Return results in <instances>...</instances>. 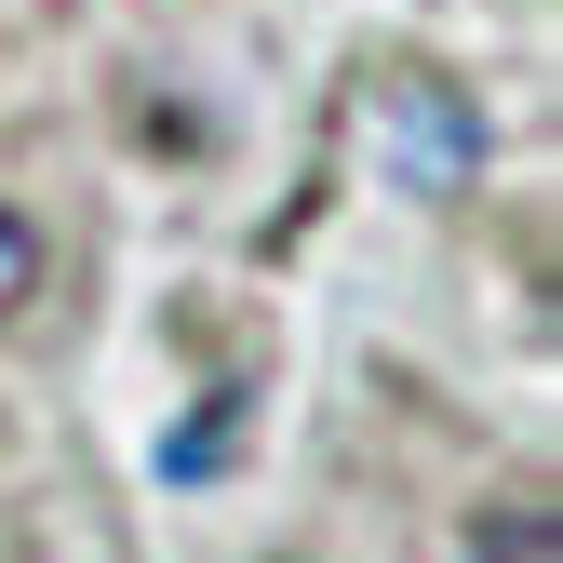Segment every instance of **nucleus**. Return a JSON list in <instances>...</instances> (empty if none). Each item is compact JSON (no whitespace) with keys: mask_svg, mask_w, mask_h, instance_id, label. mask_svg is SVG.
Returning <instances> with one entry per match:
<instances>
[{"mask_svg":"<svg viewBox=\"0 0 563 563\" xmlns=\"http://www.w3.org/2000/svg\"><path fill=\"white\" fill-rule=\"evenodd\" d=\"M470 563H563V523H550V510H497Z\"/></svg>","mask_w":563,"mask_h":563,"instance_id":"nucleus-2","label":"nucleus"},{"mask_svg":"<svg viewBox=\"0 0 563 563\" xmlns=\"http://www.w3.org/2000/svg\"><path fill=\"white\" fill-rule=\"evenodd\" d=\"M27 296H41V229H27V216H0V322H14Z\"/></svg>","mask_w":563,"mask_h":563,"instance_id":"nucleus-3","label":"nucleus"},{"mask_svg":"<svg viewBox=\"0 0 563 563\" xmlns=\"http://www.w3.org/2000/svg\"><path fill=\"white\" fill-rule=\"evenodd\" d=\"M376 162L416 188V201H456L483 175V108L456 81H430V67H389L376 81Z\"/></svg>","mask_w":563,"mask_h":563,"instance_id":"nucleus-1","label":"nucleus"}]
</instances>
